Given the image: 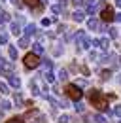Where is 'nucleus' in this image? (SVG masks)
Masks as SVG:
<instances>
[{
    "mask_svg": "<svg viewBox=\"0 0 121 123\" xmlns=\"http://www.w3.org/2000/svg\"><path fill=\"white\" fill-rule=\"evenodd\" d=\"M64 93H66V95H68L72 100H76V102H78V100L83 97V91H81V89H79L76 83H68V85H66V89H64Z\"/></svg>",
    "mask_w": 121,
    "mask_h": 123,
    "instance_id": "1",
    "label": "nucleus"
},
{
    "mask_svg": "<svg viewBox=\"0 0 121 123\" xmlns=\"http://www.w3.org/2000/svg\"><path fill=\"white\" fill-rule=\"evenodd\" d=\"M23 61H25V66L30 68V70H32V68H38V66H40V62H42V61H40V57H38L36 53H27Z\"/></svg>",
    "mask_w": 121,
    "mask_h": 123,
    "instance_id": "2",
    "label": "nucleus"
},
{
    "mask_svg": "<svg viewBox=\"0 0 121 123\" xmlns=\"http://www.w3.org/2000/svg\"><path fill=\"white\" fill-rule=\"evenodd\" d=\"M100 19H102L104 23H110V21H114V19H115L114 8H112V6H104V8H102V12H100Z\"/></svg>",
    "mask_w": 121,
    "mask_h": 123,
    "instance_id": "3",
    "label": "nucleus"
},
{
    "mask_svg": "<svg viewBox=\"0 0 121 123\" xmlns=\"http://www.w3.org/2000/svg\"><path fill=\"white\" fill-rule=\"evenodd\" d=\"M87 95H89V100H91V104H93V106H97V104L104 98V97H102V93L98 91V89H91Z\"/></svg>",
    "mask_w": 121,
    "mask_h": 123,
    "instance_id": "4",
    "label": "nucleus"
},
{
    "mask_svg": "<svg viewBox=\"0 0 121 123\" xmlns=\"http://www.w3.org/2000/svg\"><path fill=\"white\" fill-rule=\"evenodd\" d=\"M97 4H98V0H85V12H87V15H95Z\"/></svg>",
    "mask_w": 121,
    "mask_h": 123,
    "instance_id": "5",
    "label": "nucleus"
},
{
    "mask_svg": "<svg viewBox=\"0 0 121 123\" xmlns=\"http://www.w3.org/2000/svg\"><path fill=\"white\" fill-rule=\"evenodd\" d=\"M93 46H97V47H100L102 51H106L110 47V40L108 38H97V40H93Z\"/></svg>",
    "mask_w": 121,
    "mask_h": 123,
    "instance_id": "6",
    "label": "nucleus"
},
{
    "mask_svg": "<svg viewBox=\"0 0 121 123\" xmlns=\"http://www.w3.org/2000/svg\"><path fill=\"white\" fill-rule=\"evenodd\" d=\"M0 72H2L4 76H8V74H12V62L4 61L2 57H0Z\"/></svg>",
    "mask_w": 121,
    "mask_h": 123,
    "instance_id": "7",
    "label": "nucleus"
},
{
    "mask_svg": "<svg viewBox=\"0 0 121 123\" xmlns=\"http://www.w3.org/2000/svg\"><path fill=\"white\" fill-rule=\"evenodd\" d=\"M6 78H8V81H10V85H12V87H15V89H17V87H21V80L15 76V74H8Z\"/></svg>",
    "mask_w": 121,
    "mask_h": 123,
    "instance_id": "8",
    "label": "nucleus"
},
{
    "mask_svg": "<svg viewBox=\"0 0 121 123\" xmlns=\"http://www.w3.org/2000/svg\"><path fill=\"white\" fill-rule=\"evenodd\" d=\"M25 4H27V6H30V8H34V10H42L40 0H25Z\"/></svg>",
    "mask_w": 121,
    "mask_h": 123,
    "instance_id": "9",
    "label": "nucleus"
},
{
    "mask_svg": "<svg viewBox=\"0 0 121 123\" xmlns=\"http://www.w3.org/2000/svg\"><path fill=\"white\" fill-rule=\"evenodd\" d=\"M72 19H74V21H78V23H81V21L85 19V13L78 10V12H74V13H72Z\"/></svg>",
    "mask_w": 121,
    "mask_h": 123,
    "instance_id": "10",
    "label": "nucleus"
},
{
    "mask_svg": "<svg viewBox=\"0 0 121 123\" xmlns=\"http://www.w3.org/2000/svg\"><path fill=\"white\" fill-rule=\"evenodd\" d=\"M87 27H89L91 31H97V29L100 27V23H98L97 19H89V21H87Z\"/></svg>",
    "mask_w": 121,
    "mask_h": 123,
    "instance_id": "11",
    "label": "nucleus"
},
{
    "mask_svg": "<svg viewBox=\"0 0 121 123\" xmlns=\"http://www.w3.org/2000/svg\"><path fill=\"white\" fill-rule=\"evenodd\" d=\"M25 34H27V36L36 34V25H27V27H25Z\"/></svg>",
    "mask_w": 121,
    "mask_h": 123,
    "instance_id": "12",
    "label": "nucleus"
},
{
    "mask_svg": "<svg viewBox=\"0 0 121 123\" xmlns=\"http://www.w3.org/2000/svg\"><path fill=\"white\" fill-rule=\"evenodd\" d=\"M59 80L60 81H66V80H68V70H66V68H60L59 70Z\"/></svg>",
    "mask_w": 121,
    "mask_h": 123,
    "instance_id": "13",
    "label": "nucleus"
},
{
    "mask_svg": "<svg viewBox=\"0 0 121 123\" xmlns=\"http://www.w3.org/2000/svg\"><path fill=\"white\" fill-rule=\"evenodd\" d=\"M10 29H12V32H13L15 36H19V34H21V27H19L17 23H12V25H10Z\"/></svg>",
    "mask_w": 121,
    "mask_h": 123,
    "instance_id": "14",
    "label": "nucleus"
},
{
    "mask_svg": "<svg viewBox=\"0 0 121 123\" xmlns=\"http://www.w3.org/2000/svg\"><path fill=\"white\" fill-rule=\"evenodd\" d=\"M34 53H36V55H42V53H44V46H42V44H40V42H38V44H34Z\"/></svg>",
    "mask_w": 121,
    "mask_h": 123,
    "instance_id": "15",
    "label": "nucleus"
},
{
    "mask_svg": "<svg viewBox=\"0 0 121 123\" xmlns=\"http://www.w3.org/2000/svg\"><path fill=\"white\" fill-rule=\"evenodd\" d=\"M44 78H45L47 83H53V81H55V76L51 74V70H49V72H44Z\"/></svg>",
    "mask_w": 121,
    "mask_h": 123,
    "instance_id": "16",
    "label": "nucleus"
},
{
    "mask_svg": "<svg viewBox=\"0 0 121 123\" xmlns=\"http://www.w3.org/2000/svg\"><path fill=\"white\" fill-rule=\"evenodd\" d=\"M8 53H10V59H13V61L17 59V49H15L13 46H10V47H8Z\"/></svg>",
    "mask_w": 121,
    "mask_h": 123,
    "instance_id": "17",
    "label": "nucleus"
},
{
    "mask_svg": "<svg viewBox=\"0 0 121 123\" xmlns=\"http://www.w3.org/2000/svg\"><path fill=\"white\" fill-rule=\"evenodd\" d=\"M8 21H10V13H6V12L0 10V23H8Z\"/></svg>",
    "mask_w": 121,
    "mask_h": 123,
    "instance_id": "18",
    "label": "nucleus"
},
{
    "mask_svg": "<svg viewBox=\"0 0 121 123\" xmlns=\"http://www.w3.org/2000/svg\"><path fill=\"white\" fill-rule=\"evenodd\" d=\"M93 121H97V123H108V121H106V117H104V116H100V114L93 116Z\"/></svg>",
    "mask_w": 121,
    "mask_h": 123,
    "instance_id": "19",
    "label": "nucleus"
},
{
    "mask_svg": "<svg viewBox=\"0 0 121 123\" xmlns=\"http://www.w3.org/2000/svg\"><path fill=\"white\" fill-rule=\"evenodd\" d=\"M13 100H15V104H17V106H21V104H23V97H21V93H15V95H13Z\"/></svg>",
    "mask_w": 121,
    "mask_h": 123,
    "instance_id": "20",
    "label": "nucleus"
},
{
    "mask_svg": "<svg viewBox=\"0 0 121 123\" xmlns=\"http://www.w3.org/2000/svg\"><path fill=\"white\" fill-rule=\"evenodd\" d=\"M30 91H32V95H40V89H38L36 81H30Z\"/></svg>",
    "mask_w": 121,
    "mask_h": 123,
    "instance_id": "21",
    "label": "nucleus"
},
{
    "mask_svg": "<svg viewBox=\"0 0 121 123\" xmlns=\"http://www.w3.org/2000/svg\"><path fill=\"white\" fill-rule=\"evenodd\" d=\"M19 47H29V36H25V38L19 40Z\"/></svg>",
    "mask_w": 121,
    "mask_h": 123,
    "instance_id": "22",
    "label": "nucleus"
},
{
    "mask_svg": "<svg viewBox=\"0 0 121 123\" xmlns=\"http://www.w3.org/2000/svg\"><path fill=\"white\" fill-rule=\"evenodd\" d=\"M0 93H2V95H8V93H10V89H8V85H6L4 81H0Z\"/></svg>",
    "mask_w": 121,
    "mask_h": 123,
    "instance_id": "23",
    "label": "nucleus"
},
{
    "mask_svg": "<svg viewBox=\"0 0 121 123\" xmlns=\"http://www.w3.org/2000/svg\"><path fill=\"white\" fill-rule=\"evenodd\" d=\"M110 76H112V70H102V72H100V78H102V80H110Z\"/></svg>",
    "mask_w": 121,
    "mask_h": 123,
    "instance_id": "24",
    "label": "nucleus"
},
{
    "mask_svg": "<svg viewBox=\"0 0 121 123\" xmlns=\"http://www.w3.org/2000/svg\"><path fill=\"white\" fill-rule=\"evenodd\" d=\"M59 123H72V117H70V116H60Z\"/></svg>",
    "mask_w": 121,
    "mask_h": 123,
    "instance_id": "25",
    "label": "nucleus"
},
{
    "mask_svg": "<svg viewBox=\"0 0 121 123\" xmlns=\"http://www.w3.org/2000/svg\"><path fill=\"white\" fill-rule=\"evenodd\" d=\"M51 12H53L55 15H59L60 12H62V8H60V6H55V4H53V6H51Z\"/></svg>",
    "mask_w": 121,
    "mask_h": 123,
    "instance_id": "26",
    "label": "nucleus"
},
{
    "mask_svg": "<svg viewBox=\"0 0 121 123\" xmlns=\"http://www.w3.org/2000/svg\"><path fill=\"white\" fill-rule=\"evenodd\" d=\"M0 108H2V110H10V108H12V102H8V100H4V102L0 104Z\"/></svg>",
    "mask_w": 121,
    "mask_h": 123,
    "instance_id": "27",
    "label": "nucleus"
},
{
    "mask_svg": "<svg viewBox=\"0 0 121 123\" xmlns=\"http://www.w3.org/2000/svg\"><path fill=\"white\" fill-rule=\"evenodd\" d=\"M72 4H74L76 8H81V6L85 4V0H72Z\"/></svg>",
    "mask_w": 121,
    "mask_h": 123,
    "instance_id": "28",
    "label": "nucleus"
},
{
    "mask_svg": "<svg viewBox=\"0 0 121 123\" xmlns=\"http://www.w3.org/2000/svg\"><path fill=\"white\" fill-rule=\"evenodd\" d=\"M83 110H85V108H83V104H81V102H76V112L83 114Z\"/></svg>",
    "mask_w": 121,
    "mask_h": 123,
    "instance_id": "29",
    "label": "nucleus"
},
{
    "mask_svg": "<svg viewBox=\"0 0 121 123\" xmlns=\"http://www.w3.org/2000/svg\"><path fill=\"white\" fill-rule=\"evenodd\" d=\"M112 114H114V116H117V117H121V106H115Z\"/></svg>",
    "mask_w": 121,
    "mask_h": 123,
    "instance_id": "30",
    "label": "nucleus"
},
{
    "mask_svg": "<svg viewBox=\"0 0 121 123\" xmlns=\"http://www.w3.org/2000/svg\"><path fill=\"white\" fill-rule=\"evenodd\" d=\"M6 123H25V121H23L21 117H12L10 121H6Z\"/></svg>",
    "mask_w": 121,
    "mask_h": 123,
    "instance_id": "31",
    "label": "nucleus"
},
{
    "mask_svg": "<svg viewBox=\"0 0 121 123\" xmlns=\"http://www.w3.org/2000/svg\"><path fill=\"white\" fill-rule=\"evenodd\" d=\"M0 44H8V34H0Z\"/></svg>",
    "mask_w": 121,
    "mask_h": 123,
    "instance_id": "32",
    "label": "nucleus"
},
{
    "mask_svg": "<svg viewBox=\"0 0 121 123\" xmlns=\"http://www.w3.org/2000/svg\"><path fill=\"white\" fill-rule=\"evenodd\" d=\"M81 74H83V76H89V74H91L89 68H87V66H81Z\"/></svg>",
    "mask_w": 121,
    "mask_h": 123,
    "instance_id": "33",
    "label": "nucleus"
},
{
    "mask_svg": "<svg viewBox=\"0 0 121 123\" xmlns=\"http://www.w3.org/2000/svg\"><path fill=\"white\" fill-rule=\"evenodd\" d=\"M108 31H110V36H112V38H117V31H115V29H108Z\"/></svg>",
    "mask_w": 121,
    "mask_h": 123,
    "instance_id": "34",
    "label": "nucleus"
},
{
    "mask_svg": "<svg viewBox=\"0 0 121 123\" xmlns=\"http://www.w3.org/2000/svg\"><path fill=\"white\" fill-rule=\"evenodd\" d=\"M42 25H44V27H49V25H51V19H42Z\"/></svg>",
    "mask_w": 121,
    "mask_h": 123,
    "instance_id": "35",
    "label": "nucleus"
},
{
    "mask_svg": "<svg viewBox=\"0 0 121 123\" xmlns=\"http://www.w3.org/2000/svg\"><path fill=\"white\" fill-rule=\"evenodd\" d=\"M12 2H13L17 8H23V2H21V0H12Z\"/></svg>",
    "mask_w": 121,
    "mask_h": 123,
    "instance_id": "36",
    "label": "nucleus"
},
{
    "mask_svg": "<svg viewBox=\"0 0 121 123\" xmlns=\"http://www.w3.org/2000/svg\"><path fill=\"white\" fill-rule=\"evenodd\" d=\"M106 98H108V100H114V98H115V95H114V93H110V95H106Z\"/></svg>",
    "mask_w": 121,
    "mask_h": 123,
    "instance_id": "37",
    "label": "nucleus"
},
{
    "mask_svg": "<svg viewBox=\"0 0 121 123\" xmlns=\"http://www.w3.org/2000/svg\"><path fill=\"white\" fill-rule=\"evenodd\" d=\"M64 31H66V27H64V25H59V31L57 32H64Z\"/></svg>",
    "mask_w": 121,
    "mask_h": 123,
    "instance_id": "38",
    "label": "nucleus"
},
{
    "mask_svg": "<svg viewBox=\"0 0 121 123\" xmlns=\"http://www.w3.org/2000/svg\"><path fill=\"white\" fill-rule=\"evenodd\" d=\"M115 21H119V23H121V13H115Z\"/></svg>",
    "mask_w": 121,
    "mask_h": 123,
    "instance_id": "39",
    "label": "nucleus"
},
{
    "mask_svg": "<svg viewBox=\"0 0 121 123\" xmlns=\"http://www.w3.org/2000/svg\"><path fill=\"white\" fill-rule=\"evenodd\" d=\"M115 6H117V8H121V0H115Z\"/></svg>",
    "mask_w": 121,
    "mask_h": 123,
    "instance_id": "40",
    "label": "nucleus"
},
{
    "mask_svg": "<svg viewBox=\"0 0 121 123\" xmlns=\"http://www.w3.org/2000/svg\"><path fill=\"white\" fill-rule=\"evenodd\" d=\"M0 116H2V108H0Z\"/></svg>",
    "mask_w": 121,
    "mask_h": 123,
    "instance_id": "41",
    "label": "nucleus"
},
{
    "mask_svg": "<svg viewBox=\"0 0 121 123\" xmlns=\"http://www.w3.org/2000/svg\"><path fill=\"white\" fill-rule=\"evenodd\" d=\"M119 62H121V57H119Z\"/></svg>",
    "mask_w": 121,
    "mask_h": 123,
    "instance_id": "42",
    "label": "nucleus"
},
{
    "mask_svg": "<svg viewBox=\"0 0 121 123\" xmlns=\"http://www.w3.org/2000/svg\"><path fill=\"white\" fill-rule=\"evenodd\" d=\"M2 2H4V0H2Z\"/></svg>",
    "mask_w": 121,
    "mask_h": 123,
    "instance_id": "43",
    "label": "nucleus"
}]
</instances>
